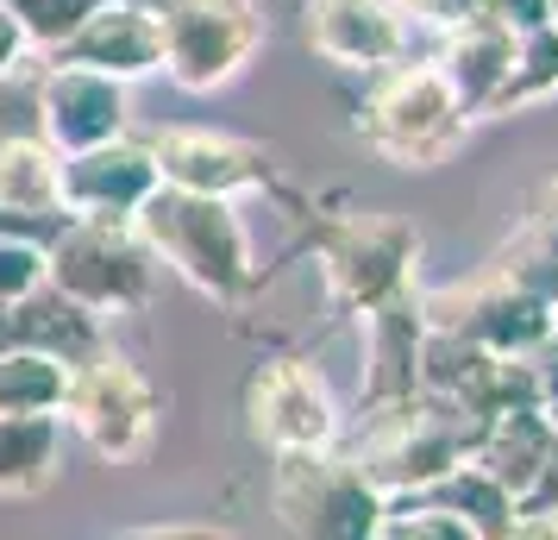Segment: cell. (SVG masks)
I'll return each mask as SVG.
<instances>
[{"instance_id":"obj_33","label":"cell","mask_w":558,"mask_h":540,"mask_svg":"<svg viewBox=\"0 0 558 540\" xmlns=\"http://www.w3.org/2000/svg\"><path fill=\"white\" fill-rule=\"evenodd\" d=\"M132 7H151V13H157V7H163V0H132Z\"/></svg>"},{"instance_id":"obj_32","label":"cell","mask_w":558,"mask_h":540,"mask_svg":"<svg viewBox=\"0 0 558 540\" xmlns=\"http://www.w3.org/2000/svg\"><path fill=\"white\" fill-rule=\"evenodd\" d=\"M546 26H553V32H558V0H546Z\"/></svg>"},{"instance_id":"obj_8","label":"cell","mask_w":558,"mask_h":540,"mask_svg":"<svg viewBox=\"0 0 558 540\" xmlns=\"http://www.w3.org/2000/svg\"><path fill=\"white\" fill-rule=\"evenodd\" d=\"M245 434L277 459V453H320L345 440V409L332 396L327 371L302 352H270L252 364V377L239 389Z\"/></svg>"},{"instance_id":"obj_13","label":"cell","mask_w":558,"mask_h":540,"mask_svg":"<svg viewBox=\"0 0 558 540\" xmlns=\"http://www.w3.org/2000/svg\"><path fill=\"white\" fill-rule=\"evenodd\" d=\"M38 132L51 139L57 152H82L126 132V82L82 70L63 57H38Z\"/></svg>"},{"instance_id":"obj_20","label":"cell","mask_w":558,"mask_h":540,"mask_svg":"<svg viewBox=\"0 0 558 540\" xmlns=\"http://www.w3.org/2000/svg\"><path fill=\"white\" fill-rule=\"evenodd\" d=\"M7 309H13V346H26V352H51V359H63V364L88 359V352L107 339L101 314L82 309V302H70L57 284H38L32 296L7 302Z\"/></svg>"},{"instance_id":"obj_23","label":"cell","mask_w":558,"mask_h":540,"mask_svg":"<svg viewBox=\"0 0 558 540\" xmlns=\"http://www.w3.org/2000/svg\"><path fill=\"white\" fill-rule=\"evenodd\" d=\"M63 384H70V364L51 352H0V415H57L63 409Z\"/></svg>"},{"instance_id":"obj_31","label":"cell","mask_w":558,"mask_h":540,"mask_svg":"<svg viewBox=\"0 0 558 540\" xmlns=\"http://www.w3.org/2000/svg\"><path fill=\"white\" fill-rule=\"evenodd\" d=\"M496 20H508L514 32H527V26H546V0H483Z\"/></svg>"},{"instance_id":"obj_2","label":"cell","mask_w":558,"mask_h":540,"mask_svg":"<svg viewBox=\"0 0 558 540\" xmlns=\"http://www.w3.org/2000/svg\"><path fill=\"white\" fill-rule=\"evenodd\" d=\"M471 127V113L458 101V88L446 82V70L427 57H402V63H383L364 82V101H357V139L383 157V164H402V170H433L458 152V139Z\"/></svg>"},{"instance_id":"obj_25","label":"cell","mask_w":558,"mask_h":540,"mask_svg":"<svg viewBox=\"0 0 558 540\" xmlns=\"http://www.w3.org/2000/svg\"><path fill=\"white\" fill-rule=\"evenodd\" d=\"M95 7H101V0H13V13H20V26H26V38H32L38 57L57 51Z\"/></svg>"},{"instance_id":"obj_14","label":"cell","mask_w":558,"mask_h":540,"mask_svg":"<svg viewBox=\"0 0 558 540\" xmlns=\"http://www.w3.org/2000/svg\"><path fill=\"white\" fill-rule=\"evenodd\" d=\"M157 189V157L138 139H101V145H82L63 152L57 164V195L63 214H95V220H132V207Z\"/></svg>"},{"instance_id":"obj_22","label":"cell","mask_w":558,"mask_h":540,"mask_svg":"<svg viewBox=\"0 0 558 540\" xmlns=\"http://www.w3.org/2000/svg\"><path fill=\"white\" fill-rule=\"evenodd\" d=\"M433 503H446V509L471 528V540H508L514 535V496H508L477 459H458L452 471H439L433 484H421Z\"/></svg>"},{"instance_id":"obj_11","label":"cell","mask_w":558,"mask_h":540,"mask_svg":"<svg viewBox=\"0 0 558 540\" xmlns=\"http://www.w3.org/2000/svg\"><path fill=\"white\" fill-rule=\"evenodd\" d=\"M302 45L332 70L371 76L383 63L427 57V32L408 20L396 0H302Z\"/></svg>"},{"instance_id":"obj_21","label":"cell","mask_w":558,"mask_h":540,"mask_svg":"<svg viewBox=\"0 0 558 540\" xmlns=\"http://www.w3.org/2000/svg\"><path fill=\"white\" fill-rule=\"evenodd\" d=\"M63 471V415H0V496H38Z\"/></svg>"},{"instance_id":"obj_7","label":"cell","mask_w":558,"mask_h":540,"mask_svg":"<svg viewBox=\"0 0 558 540\" xmlns=\"http://www.w3.org/2000/svg\"><path fill=\"white\" fill-rule=\"evenodd\" d=\"M383 496L345 446L320 453H277L270 459V509L289 535L314 540H377Z\"/></svg>"},{"instance_id":"obj_1","label":"cell","mask_w":558,"mask_h":540,"mask_svg":"<svg viewBox=\"0 0 558 540\" xmlns=\"http://www.w3.org/2000/svg\"><path fill=\"white\" fill-rule=\"evenodd\" d=\"M132 227L157 252V264H170L189 289H202L207 302L232 309V302L252 296L257 252L232 195H195V189L157 182L151 195L132 207Z\"/></svg>"},{"instance_id":"obj_34","label":"cell","mask_w":558,"mask_h":540,"mask_svg":"<svg viewBox=\"0 0 558 540\" xmlns=\"http://www.w3.org/2000/svg\"><path fill=\"white\" fill-rule=\"evenodd\" d=\"M553 535H558V509H553Z\"/></svg>"},{"instance_id":"obj_12","label":"cell","mask_w":558,"mask_h":540,"mask_svg":"<svg viewBox=\"0 0 558 540\" xmlns=\"http://www.w3.org/2000/svg\"><path fill=\"white\" fill-rule=\"evenodd\" d=\"M157 157V182L170 189H195V195H252L270 189V152L257 139L220 127H163L157 139H145Z\"/></svg>"},{"instance_id":"obj_26","label":"cell","mask_w":558,"mask_h":540,"mask_svg":"<svg viewBox=\"0 0 558 540\" xmlns=\"http://www.w3.org/2000/svg\"><path fill=\"white\" fill-rule=\"evenodd\" d=\"M45 284V239L0 232V302H20Z\"/></svg>"},{"instance_id":"obj_27","label":"cell","mask_w":558,"mask_h":540,"mask_svg":"<svg viewBox=\"0 0 558 540\" xmlns=\"http://www.w3.org/2000/svg\"><path fill=\"white\" fill-rule=\"evenodd\" d=\"M396 7H402V13L427 32V38H439V32L458 26V20H464L471 7H483V0H396Z\"/></svg>"},{"instance_id":"obj_18","label":"cell","mask_w":558,"mask_h":540,"mask_svg":"<svg viewBox=\"0 0 558 540\" xmlns=\"http://www.w3.org/2000/svg\"><path fill=\"white\" fill-rule=\"evenodd\" d=\"M357 321H364V389H357V415L414 396V346L427 334L421 289H408V296L357 314Z\"/></svg>"},{"instance_id":"obj_24","label":"cell","mask_w":558,"mask_h":540,"mask_svg":"<svg viewBox=\"0 0 558 540\" xmlns=\"http://www.w3.org/2000/svg\"><path fill=\"white\" fill-rule=\"evenodd\" d=\"M558 95V32L553 26H527L514 38V70L502 76L489 113H514V107H533V101H553ZM483 113V120H489Z\"/></svg>"},{"instance_id":"obj_3","label":"cell","mask_w":558,"mask_h":540,"mask_svg":"<svg viewBox=\"0 0 558 540\" xmlns=\"http://www.w3.org/2000/svg\"><path fill=\"white\" fill-rule=\"evenodd\" d=\"M477 415H464L446 396H402L389 409H364V428L352 440H339L357 459V471L383 490V496H402V490L433 484L439 471H452L458 459H471L477 446Z\"/></svg>"},{"instance_id":"obj_5","label":"cell","mask_w":558,"mask_h":540,"mask_svg":"<svg viewBox=\"0 0 558 540\" xmlns=\"http://www.w3.org/2000/svg\"><path fill=\"white\" fill-rule=\"evenodd\" d=\"M63 428L95 453L101 465H132L157 434V415H163V396L157 384L113 346H95L88 359L70 364V384H63Z\"/></svg>"},{"instance_id":"obj_10","label":"cell","mask_w":558,"mask_h":540,"mask_svg":"<svg viewBox=\"0 0 558 540\" xmlns=\"http://www.w3.org/2000/svg\"><path fill=\"white\" fill-rule=\"evenodd\" d=\"M421 314H427V327H446V334L471 339L483 352H533L558 327V314L539 296H527L521 284H508L496 264L483 277H471V284L427 289Z\"/></svg>"},{"instance_id":"obj_19","label":"cell","mask_w":558,"mask_h":540,"mask_svg":"<svg viewBox=\"0 0 558 540\" xmlns=\"http://www.w3.org/2000/svg\"><path fill=\"white\" fill-rule=\"evenodd\" d=\"M553 446H558V428L546 421V409H502V415H489V421L477 428L471 459L521 503V496L533 490V478L546 471Z\"/></svg>"},{"instance_id":"obj_30","label":"cell","mask_w":558,"mask_h":540,"mask_svg":"<svg viewBox=\"0 0 558 540\" xmlns=\"http://www.w3.org/2000/svg\"><path fill=\"white\" fill-rule=\"evenodd\" d=\"M539 239H553V252H558V177H546L539 182V195H533V207L521 214Z\"/></svg>"},{"instance_id":"obj_28","label":"cell","mask_w":558,"mask_h":540,"mask_svg":"<svg viewBox=\"0 0 558 540\" xmlns=\"http://www.w3.org/2000/svg\"><path fill=\"white\" fill-rule=\"evenodd\" d=\"M26 63H38V51H32L13 0H0V76H13V70H26Z\"/></svg>"},{"instance_id":"obj_16","label":"cell","mask_w":558,"mask_h":540,"mask_svg":"<svg viewBox=\"0 0 558 540\" xmlns=\"http://www.w3.org/2000/svg\"><path fill=\"white\" fill-rule=\"evenodd\" d=\"M57 152L38 127L0 132V232H26V239H51L63 220V195H57Z\"/></svg>"},{"instance_id":"obj_29","label":"cell","mask_w":558,"mask_h":540,"mask_svg":"<svg viewBox=\"0 0 558 540\" xmlns=\"http://www.w3.org/2000/svg\"><path fill=\"white\" fill-rule=\"evenodd\" d=\"M527 359H533V384H539V409H546V421L558 428V327L533 346Z\"/></svg>"},{"instance_id":"obj_15","label":"cell","mask_w":558,"mask_h":540,"mask_svg":"<svg viewBox=\"0 0 558 540\" xmlns=\"http://www.w3.org/2000/svg\"><path fill=\"white\" fill-rule=\"evenodd\" d=\"M45 57H63V63H82V70H101V76H120L132 88L138 76H157V70H163V26H157L151 7L101 0L88 20Z\"/></svg>"},{"instance_id":"obj_4","label":"cell","mask_w":558,"mask_h":540,"mask_svg":"<svg viewBox=\"0 0 558 540\" xmlns=\"http://www.w3.org/2000/svg\"><path fill=\"white\" fill-rule=\"evenodd\" d=\"M157 252L138 239L132 220H95V214H63L45 239V284H57L70 302L107 314H138L157 296Z\"/></svg>"},{"instance_id":"obj_9","label":"cell","mask_w":558,"mask_h":540,"mask_svg":"<svg viewBox=\"0 0 558 540\" xmlns=\"http://www.w3.org/2000/svg\"><path fill=\"white\" fill-rule=\"evenodd\" d=\"M163 76L182 95H214L252 70L264 51V13L257 0H163Z\"/></svg>"},{"instance_id":"obj_17","label":"cell","mask_w":558,"mask_h":540,"mask_svg":"<svg viewBox=\"0 0 558 540\" xmlns=\"http://www.w3.org/2000/svg\"><path fill=\"white\" fill-rule=\"evenodd\" d=\"M514 38H521V32L508 26V20H496L489 7H471L458 26H446L433 38V63L446 70V82L458 88V101H464L471 120L489 113L502 76L514 70Z\"/></svg>"},{"instance_id":"obj_6","label":"cell","mask_w":558,"mask_h":540,"mask_svg":"<svg viewBox=\"0 0 558 540\" xmlns=\"http://www.w3.org/2000/svg\"><path fill=\"white\" fill-rule=\"evenodd\" d=\"M320 277H327V302L339 314H371L383 302L408 296L414 284V264H421V227L389 214V207H364L345 214L320 232Z\"/></svg>"}]
</instances>
